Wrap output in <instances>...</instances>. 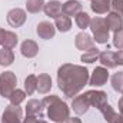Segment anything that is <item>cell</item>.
<instances>
[{"mask_svg":"<svg viewBox=\"0 0 123 123\" xmlns=\"http://www.w3.org/2000/svg\"><path fill=\"white\" fill-rule=\"evenodd\" d=\"M37 122H39L37 116H29V115H26V117L23 119V123H37Z\"/></svg>","mask_w":123,"mask_h":123,"instance_id":"cell-33","label":"cell"},{"mask_svg":"<svg viewBox=\"0 0 123 123\" xmlns=\"http://www.w3.org/2000/svg\"><path fill=\"white\" fill-rule=\"evenodd\" d=\"M26 19H27L26 10L20 9V7H14V9L9 10V13H7V23L12 27H20V26H23L26 23Z\"/></svg>","mask_w":123,"mask_h":123,"instance_id":"cell-6","label":"cell"},{"mask_svg":"<svg viewBox=\"0 0 123 123\" xmlns=\"http://www.w3.org/2000/svg\"><path fill=\"white\" fill-rule=\"evenodd\" d=\"M115 57H116V64L123 66V50H119L115 53Z\"/></svg>","mask_w":123,"mask_h":123,"instance_id":"cell-32","label":"cell"},{"mask_svg":"<svg viewBox=\"0 0 123 123\" xmlns=\"http://www.w3.org/2000/svg\"><path fill=\"white\" fill-rule=\"evenodd\" d=\"M113 46L117 50H123V29L115 31V34H113Z\"/></svg>","mask_w":123,"mask_h":123,"instance_id":"cell-30","label":"cell"},{"mask_svg":"<svg viewBox=\"0 0 123 123\" xmlns=\"http://www.w3.org/2000/svg\"><path fill=\"white\" fill-rule=\"evenodd\" d=\"M20 52H22V55H23L25 57L33 59V57H36L37 53H39V46H37V43H36L34 40L27 39V40H25V42L22 43Z\"/></svg>","mask_w":123,"mask_h":123,"instance_id":"cell-14","label":"cell"},{"mask_svg":"<svg viewBox=\"0 0 123 123\" xmlns=\"http://www.w3.org/2000/svg\"><path fill=\"white\" fill-rule=\"evenodd\" d=\"M109 80V72L106 67L103 66H99L93 70L92 76L89 77V85L90 86H94V87H99V86H103L106 85Z\"/></svg>","mask_w":123,"mask_h":123,"instance_id":"cell-8","label":"cell"},{"mask_svg":"<svg viewBox=\"0 0 123 123\" xmlns=\"http://www.w3.org/2000/svg\"><path fill=\"white\" fill-rule=\"evenodd\" d=\"M36 33L40 39H44V40H50L55 37L56 34V27L55 25H52L50 22H40L36 27Z\"/></svg>","mask_w":123,"mask_h":123,"instance_id":"cell-11","label":"cell"},{"mask_svg":"<svg viewBox=\"0 0 123 123\" xmlns=\"http://www.w3.org/2000/svg\"><path fill=\"white\" fill-rule=\"evenodd\" d=\"M52 89V77L50 74L47 73H42L37 76V92L42 93V94H46V93L50 92Z\"/></svg>","mask_w":123,"mask_h":123,"instance_id":"cell-18","label":"cell"},{"mask_svg":"<svg viewBox=\"0 0 123 123\" xmlns=\"http://www.w3.org/2000/svg\"><path fill=\"white\" fill-rule=\"evenodd\" d=\"M90 9L96 14H105V13H109V10L112 9V4H110V0H92Z\"/></svg>","mask_w":123,"mask_h":123,"instance_id":"cell-20","label":"cell"},{"mask_svg":"<svg viewBox=\"0 0 123 123\" xmlns=\"http://www.w3.org/2000/svg\"><path fill=\"white\" fill-rule=\"evenodd\" d=\"M90 20L92 19L86 12H80V13H77L74 16V22H76V25H77V27L80 30H86L90 26Z\"/></svg>","mask_w":123,"mask_h":123,"instance_id":"cell-22","label":"cell"},{"mask_svg":"<svg viewBox=\"0 0 123 123\" xmlns=\"http://www.w3.org/2000/svg\"><path fill=\"white\" fill-rule=\"evenodd\" d=\"M63 123H82V120H80L79 117H70V116H69Z\"/></svg>","mask_w":123,"mask_h":123,"instance_id":"cell-34","label":"cell"},{"mask_svg":"<svg viewBox=\"0 0 123 123\" xmlns=\"http://www.w3.org/2000/svg\"><path fill=\"white\" fill-rule=\"evenodd\" d=\"M26 96H27V93L25 92V90H20V89H16L14 92L10 94V97H9V100H10V103L12 105H16V106H20V103L22 102H25V99H26Z\"/></svg>","mask_w":123,"mask_h":123,"instance_id":"cell-29","label":"cell"},{"mask_svg":"<svg viewBox=\"0 0 123 123\" xmlns=\"http://www.w3.org/2000/svg\"><path fill=\"white\" fill-rule=\"evenodd\" d=\"M122 94H123V92H122ZM122 97H123V96H122Z\"/></svg>","mask_w":123,"mask_h":123,"instance_id":"cell-38","label":"cell"},{"mask_svg":"<svg viewBox=\"0 0 123 123\" xmlns=\"http://www.w3.org/2000/svg\"><path fill=\"white\" fill-rule=\"evenodd\" d=\"M43 109H44V105H43L42 100L30 99V100L27 102V105H26V115L42 117V116H43Z\"/></svg>","mask_w":123,"mask_h":123,"instance_id":"cell-15","label":"cell"},{"mask_svg":"<svg viewBox=\"0 0 123 123\" xmlns=\"http://www.w3.org/2000/svg\"><path fill=\"white\" fill-rule=\"evenodd\" d=\"M90 106L96 107L97 110H100L106 103H107V93L103 90H87L85 92Z\"/></svg>","mask_w":123,"mask_h":123,"instance_id":"cell-7","label":"cell"},{"mask_svg":"<svg viewBox=\"0 0 123 123\" xmlns=\"http://www.w3.org/2000/svg\"><path fill=\"white\" fill-rule=\"evenodd\" d=\"M37 123H47V122H46V120H43V119H39V122H37Z\"/></svg>","mask_w":123,"mask_h":123,"instance_id":"cell-37","label":"cell"},{"mask_svg":"<svg viewBox=\"0 0 123 123\" xmlns=\"http://www.w3.org/2000/svg\"><path fill=\"white\" fill-rule=\"evenodd\" d=\"M90 1H92V0H90Z\"/></svg>","mask_w":123,"mask_h":123,"instance_id":"cell-39","label":"cell"},{"mask_svg":"<svg viewBox=\"0 0 123 123\" xmlns=\"http://www.w3.org/2000/svg\"><path fill=\"white\" fill-rule=\"evenodd\" d=\"M4 36H6V30L0 27V46H3V42H4Z\"/></svg>","mask_w":123,"mask_h":123,"instance_id":"cell-35","label":"cell"},{"mask_svg":"<svg viewBox=\"0 0 123 123\" xmlns=\"http://www.w3.org/2000/svg\"><path fill=\"white\" fill-rule=\"evenodd\" d=\"M44 107L47 109V117L55 123H63L69 116H70V107L63 102L59 96L50 94L46 96L43 100Z\"/></svg>","mask_w":123,"mask_h":123,"instance_id":"cell-2","label":"cell"},{"mask_svg":"<svg viewBox=\"0 0 123 123\" xmlns=\"http://www.w3.org/2000/svg\"><path fill=\"white\" fill-rule=\"evenodd\" d=\"M110 4H112L113 12L119 13L123 19V0H110Z\"/></svg>","mask_w":123,"mask_h":123,"instance_id":"cell-31","label":"cell"},{"mask_svg":"<svg viewBox=\"0 0 123 123\" xmlns=\"http://www.w3.org/2000/svg\"><path fill=\"white\" fill-rule=\"evenodd\" d=\"M44 0H26V10L29 13H39L44 7Z\"/></svg>","mask_w":123,"mask_h":123,"instance_id":"cell-27","label":"cell"},{"mask_svg":"<svg viewBox=\"0 0 123 123\" xmlns=\"http://www.w3.org/2000/svg\"><path fill=\"white\" fill-rule=\"evenodd\" d=\"M19 42V37L14 31L6 30V36H4V42H3V49H14L16 44Z\"/></svg>","mask_w":123,"mask_h":123,"instance_id":"cell-25","label":"cell"},{"mask_svg":"<svg viewBox=\"0 0 123 123\" xmlns=\"http://www.w3.org/2000/svg\"><path fill=\"white\" fill-rule=\"evenodd\" d=\"M117 105H119V112H120V116L123 117V97H122V99H119V103H117Z\"/></svg>","mask_w":123,"mask_h":123,"instance_id":"cell-36","label":"cell"},{"mask_svg":"<svg viewBox=\"0 0 123 123\" xmlns=\"http://www.w3.org/2000/svg\"><path fill=\"white\" fill-rule=\"evenodd\" d=\"M99 112L103 115L105 120L107 123H123V117L120 116V113H117L109 103H106Z\"/></svg>","mask_w":123,"mask_h":123,"instance_id":"cell-12","label":"cell"},{"mask_svg":"<svg viewBox=\"0 0 123 123\" xmlns=\"http://www.w3.org/2000/svg\"><path fill=\"white\" fill-rule=\"evenodd\" d=\"M74 46L79 50H83V52H89L92 49H96L94 40L92 39V36L87 34L86 31H80V33L76 34V37H74Z\"/></svg>","mask_w":123,"mask_h":123,"instance_id":"cell-9","label":"cell"},{"mask_svg":"<svg viewBox=\"0 0 123 123\" xmlns=\"http://www.w3.org/2000/svg\"><path fill=\"white\" fill-rule=\"evenodd\" d=\"M55 27L59 31H62V33L69 31L72 29V19H70L69 16H66V14L62 13L60 16H57V17L55 19Z\"/></svg>","mask_w":123,"mask_h":123,"instance_id":"cell-21","label":"cell"},{"mask_svg":"<svg viewBox=\"0 0 123 123\" xmlns=\"http://www.w3.org/2000/svg\"><path fill=\"white\" fill-rule=\"evenodd\" d=\"M14 62V53L10 49H1L0 50V66L7 67Z\"/></svg>","mask_w":123,"mask_h":123,"instance_id":"cell-23","label":"cell"},{"mask_svg":"<svg viewBox=\"0 0 123 123\" xmlns=\"http://www.w3.org/2000/svg\"><path fill=\"white\" fill-rule=\"evenodd\" d=\"M1 123H23V110L16 105H7L3 115Z\"/></svg>","mask_w":123,"mask_h":123,"instance_id":"cell-5","label":"cell"},{"mask_svg":"<svg viewBox=\"0 0 123 123\" xmlns=\"http://www.w3.org/2000/svg\"><path fill=\"white\" fill-rule=\"evenodd\" d=\"M62 7H63V4H62L59 0H50V1H47V3L44 4L43 12H44V14L49 16L50 19H56L57 16L62 14Z\"/></svg>","mask_w":123,"mask_h":123,"instance_id":"cell-16","label":"cell"},{"mask_svg":"<svg viewBox=\"0 0 123 123\" xmlns=\"http://www.w3.org/2000/svg\"><path fill=\"white\" fill-rule=\"evenodd\" d=\"M82 12V4L79 0H67L66 3H63V7H62V13L66 14V16H76L77 13Z\"/></svg>","mask_w":123,"mask_h":123,"instance_id":"cell-17","label":"cell"},{"mask_svg":"<svg viewBox=\"0 0 123 123\" xmlns=\"http://www.w3.org/2000/svg\"><path fill=\"white\" fill-rule=\"evenodd\" d=\"M110 83H112V87H113L115 92L117 93L123 92V70L122 72H116L110 77Z\"/></svg>","mask_w":123,"mask_h":123,"instance_id":"cell-26","label":"cell"},{"mask_svg":"<svg viewBox=\"0 0 123 123\" xmlns=\"http://www.w3.org/2000/svg\"><path fill=\"white\" fill-rule=\"evenodd\" d=\"M16 85H17L16 73H14V72H10V70L3 72V73L0 74V96L9 99L10 94L17 89Z\"/></svg>","mask_w":123,"mask_h":123,"instance_id":"cell-4","label":"cell"},{"mask_svg":"<svg viewBox=\"0 0 123 123\" xmlns=\"http://www.w3.org/2000/svg\"><path fill=\"white\" fill-rule=\"evenodd\" d=\"M25 92L27 93V96H31L34 92H37V76L29 74L25 79Z\"/></svg>","mask_w":123,"mask_h":123,"instance_id":"cell-24","label":"cell"},{"mask_svg":"<svg viewBox=\"0 0 123 123\" xmlns=\"http://www.w3.org/2000/svg\"><path fill=\"white\" fill-rule=\"evenodd\" d=\"M99 62H100L102 66L106 67V69H115V67L117 66V64H116V57H115V52H110V50L100 52Z\"/></svg>","mask_w":123,"mask_h":123,"instance_id":"cell-19","label":"cell"},{"mask_svg":"<svg viewBox=\"0 0 123 123\" xmlns=\"http://www.w3.org/2000/svg\"><path fill=\"white\" fill-rule=\"evenodd\" d=\"M89 70L85 66L64 63L57 69V85L62 93L73 99L89 83Z\"/></svg>","mask_w":123,"mask_h":123,"instance_id":"cell-1","label":"cell"},{"mask_svg":"<svg viewBox=\"0 0 123 123\" xmlns=\"http://www.w3.org/2000/svg\"><path fill=\"white\" fill-rule=\"evenodd\" d=\"M90 30L93 34V40L99 44H105L109 40V27L102 17H93L90 20Z\"/></svg>","mask_w":123,"mask_h":123,"instance_id":"cell-3","label":"cell"},{"mask_svg":"<svg viewBox=\"0 0 123 123\" xmlns=\"http://www.w3.org/2000/svg\"><path fill=\"white\" fill-rule=\"evenodd\" d=\"M105 22H106L109 30H112L113 33L123 29V19L122 16L119 13H116V12H109L106 19H105Z\"/></svg>","mask_w":123,"mask_h":123,"instance_id":"cell-13","label":"cell"},{"mask_svg":"<svg viewBox=\"0 0 123 123\" xmlns=\"http://www.w3.org/2000/svg\"><path fill=\"white\" fill-rule=\"evenodd\" d=\"M90 107V103L86 97V94H79V96H74L73 97V102H72V109L76 115H85Z\"/></svg>","mask_w":123,"mask_h":123,"instance_id":"cell-10","label":"cell"},{"mask_svg":"<svg viewBox=\"0 0 123 123\" xmlns=\"http://www.w3.org/2000/svg\"><path fill=\"white\" fill-rule=\"evenodd\" d=\"M99 56H100V50L99 49H92L89 52H85L80 56V60L83 63H94V62L99 60Z\"/></svg>","mask_w":123,"mask_h":123,"instance_id":"cell-28","label":"cell"}]
</instances>
